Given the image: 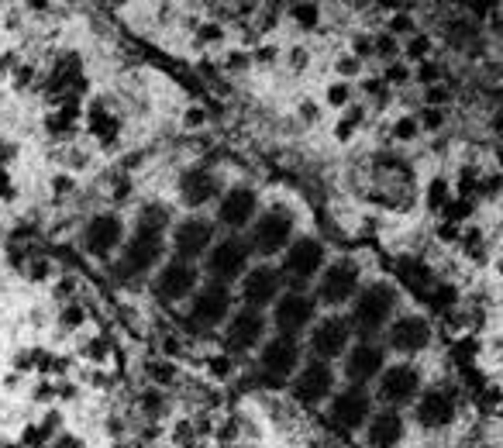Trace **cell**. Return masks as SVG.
Returning a JSON list of instances; mask_svg holds the SVG:
<instances>
[{
    "label": "cell",
    "instance_id": "5b68a950",
    "mask_svg": "<svg viewBox=\"0 0 503 448\" xmlns=\"http://www.w3.org/2000/svg\"><path fill=\"white\" fill-rule=\"evenodd\" d=\"M324 269V245L317 238H296L287 245V255H283V280H290L294 286L310 283L317 273Z\"/></svg>",
    "mask_w": 503,
    "mask_h": 448
},
{
    "label": "cell",
    "instance_id": "603a6c76",
    "mask_svg": "<svg viewBox=\"0 0 503 448\" xmlns=\"http://www.w3.org/2000/svg\"><path fill=\"white\" fill-rule=\"evenodd\" d=\"M366 442L369 448H397L404 438V417L397 410H379L366 421Z\"/></svg>",
    "mask_w": 503,
    "mask_h": 448
},
{
    "label": "cell",
    "instance_id": "d6a6232c",
    "mask_svg": "<svg viewBox=\"0 0 503 448\" xmlns=\"http://www.w3.org/2000/svg\"><path fill=\"white\" fill-rule=\"evenodd\" d=\"M427 52H431V39H427V35H418V39H411V45H407V55H411L414 62L427 59Z\"/></svg>",
    "mask_w": 503,
    "mask_h": 448
},
{
    "label": "cell",
    "instance_id": "d6986e66",
    "mask_svg": "<svg viewBox=\"0 0 503 448\" xmlns=\"http://www.w3.org/2000/svg\"><path fill=\"white\" fill-rule=\"evenodd\" d=\"M259 214V197L252 186H231L221 194V204H217V221L228 224V228H245L255 221Z\"/></svg>",
    "mask_w": 503,
    "mask_h": 448
},
{
    "label": "cell",
    "instance_id": "8992f818",
    "mask_svg": "<svg viewBox=\"0 0 503 448\" xmlns=\"http://www.w3.org/2000/svg\"><path fill=\"white\" fill-rule=\"evenodd\" d=\"M359 293V266L348 262V259H338L328 269H321V280H317V300L324 307H341L348 300H355Z\"/></svg>",
    "mask_w": 503,
    "mask_h": 448
},
{
    "label": "cell",
    "instance_id": "e0dca14e",
    "mask_svg": "<svg viewBox=\"0 0 503 448\" xmlns=\"http://www.w3.org/2000/svg\"><path fill=\"white\" fill-rule=\"evenodd\" d=\"M121 242H125V224H121L118 214H97L83 231L86 252L97 255V259H107Z\"/></svg>",
    "mask_w": 503,
    "mask_h": 448
},
{
    "label": "cell",
    "instance_id": "bcb514c9",
    "mask_svg": "<svg viewBox=\"0 0 503 448\" xmlns=\"http://www.w3.org/2000/svg\"><path fill=\"white\" fill-rule=\"evenodd\" d=\"M441 121H445V114H441V111H431V107L424 111V128H431V131H434V128H441Z\"/></svg>",
    "mask_w": 503,
    "mask_h": 448
},
{
    "label": "cell",
    "instance_id": "e7e4bbea",
    "mask_svg": "<svg viewBox=\"0 0 503 448\" xmlns=\"http://www.w3.org/2000/svg\"><path fill=\"white\" fill-rule=\"evenodd\" d=\"M59 448H83V445H76L73 438H59Z\"/></svg>",
    "mask_w": 503,
    "mask_h": 448
},
{
    "label": "cell",
    "instance_id": "ffe728a7",
    "mask_svg": "<svg viewBox=\"0 0 503 448\" xmlns=\"http://www.w3.org/2000/svg\"><path fill=\"white\" fill-rule=\"evenodd\" d=\"M210 242H214V224L210 221H200V217H190L176 228L172 235V245H176V255L183 262H193L197 255H207Z\"/></svg>",
    "mask_w": 503,
    "mask_h": 448
},
{
    "label": "cell",
    "instance_id": "8fae6325",
    "mask_svg": "<svg viewBox=\"0 0 503 448\" xmlns=\"http://www.w3.org/2000/svg\"><path fill=\"white\" fill-rule=\"evenodd\" d=\"M348 345H352V325H348V318H324L310 331V352H314L317 362L331 366V359L345 355Z\"/></svg>",
    "mask_w": 503,
    "mask_h": 448
},
{
    "label": "cell",
    "instance_id": "11a10c76",
    "mask_svg": "<svg viewBox=\"0 0 503 448\" xmlns=\"http://www.w3.org/2000/svg\"><path fill=\"white\" fill-rule=\"evenodd\" d=\"M69 190H73V179H69V176H59V179H55V194H69Z\"/></svg>",
    "mask_w": 503,
    "mask_h": 448
},
{
    "label": "cell",
    "instance_id": "7a4b0ae2",
    "mask_svg": "<svg viewBox=\"0 0 503 448\" xmlns=\"http://www.w3.org/2000/svg\"><path fill=\"white\" fill-rule=\"evenodd\" d=\"M249 248L259 255H276L294 242V214L287 207H269L266 214H259L252 221V238Z\"/></svg>",
    "mask_w": 503,
    "mask_h": 448
},
{
    "label": "cell",
    "instance_id": "4fadbf2b",
    "mask_svg": "<svg viewBox=\"0 0 503 448\" xmlns=\"http://www.w3.org/2000/svg\"><path fill=\"white\" fill-rule=\"evenodd\" d=\"M283 293V276L280 269L273 266H255L242 276V300L249 311H262V307H273Z\"/></svg>",
    "mask_w": 503,
    "mask_h": 448
},
{
    "label": "cell",
    "instance_id": "2e32d148",
    "mask_svg": "<svg viewBox=\"0 0 503 448\" xmlns=\"http://www.w3.org/2000/svg\"><path fill=\"white\" fill-rule=\"evenodd\" d=\"M369 417H373V400H369L366 390L348 386V390L335 393V400H331V424H335V428L355 431V428H362Z\"/></svg>",
    "mask_w": 503,
    "mask_h": 448
},
{
    "label": "cell",
    "instance_id": "9a60e30c",
    "mask_svg": "<svg viewBox=\"0 0 503 448\" xmlns=\"http://www.w3.org/2000/svg\"><path fill=\"white\" fill-rule=\"evenodd\" d=\"M383 369H386V352H383V345L359 341L355 348L345 352V376H348V383L359 386V390H362L366 383L379 379Z\"/></svg>",
    "mask_w": 503,
    "mask_h": 448
},
{
    "label": "cell",
    "instance_id": "6f0895ef",
    "mask_svg": "<svg viewBox=\"0 0 503 448\" xmlns=\"http://www.w3.org/2000/svg\"><path fill=\"white\" fill-rule=\"evenodd\" d=\"M45 276H48V266H45V262H35V266H32V280H45Z\"/></svg>",
    "mask_w": 503,
    "mask_h": 448
},
{
    "label": "cell",
    "instance_id": "3957f363",
    "mask_svg": "<svg viewBox=\"0 0 503 448\" xmlns=\"http://www.w3.org/2000/svg\"><path fill=\"white\" fill-rule=\"evenodd\" d=\"M300 366V341L290 334H276L269 341H262L259 352V369H262V383L266 386H283Z\"/></svg>",
    "mask_w": 503,
    "mask_h": 448
},
{
    "label": "cell",
    "instance_id": "4dcf8cb0",
    "mask_svg": "<svg viewBox=\"0 0 503 448\" xmlns=\"http://www.w3.org/2000/svg\"><path fill=\"white\" fill-rule=\"evenodd\" d=\"M445 204H448V183H445V179H434L431 190H427V207H431V210H441Z\"/></svg>",
    "mask_w": 503,
    "mask_h": 448
},
{
    "label": "cell",
    "instance_id": "d590c367",
    "mask_svg": "<svg viewBox=\"0 0 503 448\" xmlns=\"http://www.w3.org/2000/svg\"><path fill=\"white\" fill-rule=\"evenodd\" d=\"M352 52H355V59L362 62L366 55H373V39H369V35H355V41H352Z\"/></svg>",
    "mask_w": 503,
    "mask_h": 448
},
{
    "label": "cell",
    "instance_id": "e575fe53",
    "mask_svg": "<svg viewBox=\"0 0 503 448\" xmlns=\"http://www.w3.org/2000/svg\"><path fill=\"white\" fill-rule=\"evenodd\" d=\"M393 135H397L400 142H411V138L418 135V121H414V118H404V121H397V128H393Z\"/></svg>",
    "mask_w": 503,
    "mask_h": 448
},
{
    "label": "cell",
    "instance_id": "f907efd6",
    "mask_svg": "<svg viewBox=\"0 0 503 448\" xmlns=\"http://www.w3.org/2000/svg\"><path fill=\"white\" fill-rule=\"evenodd\" d=\"M228 66H231V69H242V66H249V55H242V52H231V55H228Z\"/></svg>",
    "mask_w": 503,
    "mask_h": 448
},
{
    "label": "cell",
    "instance_id": "60d3db41",
    "mask_svg": "<svg viewBox=\"0 0 503 448\" xmlns=\"http://www.w3.org/2000/svg\"><path fill=\"white\" fill-rule=\"evenodd\" d=\"M345 100H348V86H345V83H335V86L328 90V104H331V107H341Z\"/></svg>",
    "mask_w": 503,
    "mask_h": 448
},
{
    "label": "cell",
    "instance_id": "db71d44e",
    "mask_svg": "<svg viewBox=\"0 0 503 448\" xmlns=\"http://www.w3.org/2000/svg\"><path fill=\"white\" fill-rule=\"evenodd\" d=\"M273 59H276V48H273V45H262V48H259V62H273Z\"/></svg>",
    "mask_w": 503,
    "mask_h": 448
},
{
    "label": "cell",
    "instance_id": "ba28073f",
    "mask_svg": "<svg viewBox=\"0 0 503 448\" xmlns=\"http://www.w3.org/2000/svg\"><path fill=\"white\" fill-rule=\"evenodd\" d=\"M314 314H317V300L300 290L280 293V300L273 304V321L280 327V334H290V338H296L300 331L314 325Z\"/></svg>",
    "mask_w": 503,
    "mask_h": 448
},
{
    "label": "cell",
    "instance_id": "44dd1931",
    "mask_svg": "<svg viewBox=\"0 0 503 448\" xmlns=\"http://www.w3.org/2000/svg\"><path fill=\"white\" fill-rule=\"evenodd\" d=\"M390 345L404 355H414V352H424L431 345V325L418 318V314H407V318H397L390 325Z\"/></svg>",
    "mask_w": 503,
    "mask_h": 448
},
{
    "label": "cell",
    "instance_id": "f546056e",
    "mask_svg": "<svg viewBox=\"0 0 503 448\" xmlns=\"http://www.w3.org/2000/svg\"><path fill=\"white\" fill-rule=\"evenodd\" d=\"M359 124H362V107H352V111L338 121V138H341V142H348V138H352V131H355Z\"/></svg>",
    "mask_w": 503,
    "mask_h": 448
},
{
    "label": "cell",
    "instance_id": "94428289",
    "mask_svg": "<svg viewBox=\"0 0 503 448\" xmlns=\"http://www.w3.org/2000/svg\"><path fill=\"white\" fill-rule=\"evenodd\" d=\"M455 235H459L455 224H441V238H455Z\"/></svg>",
    "mask_w": 503,
    "mask_h": 448
},
{
    "label": "cell",
    "instance_id": "f6af8a7d",
    "mask_svg": "<svg viewBox=\"0 0 503 448\" xmlns=\"http://www.w3.org/2000/svg\"><path fill=\"white\" fill-rule=\"evenodd\" d=\"M438 76H441V69H438V66H431V62H424V66H420V73H418L420 83H434Z\"/></svg>",
    "mask_w": 503,
    "mask_h": 448
},
{
    "label": "cell",
    "instance_id": "6da1fadb",
    "mask_svg": "<svg viewBox=\"0 0 503 448\" xmlns=\"http://www.w3.org/2000/svg\"><path fill=\"white\" fill-rule=\"evenodd\" d=\"M393 307H397V293L393 286L386 283H369L366 290L355 293V304H352V321L362 334H373L379 327L393 318Z\"/></svg>",
    "mask_w": 503,
    "mask_h": 448
},
{
    "label": "cell",
    "instance_id": "484cf974",
    "mask_svg": "<svg viewBox=\"0 0 503 448\" xmlns=\"http://www.w3.org/2000/svg\"><path fill=\"white\" fill-rule=\"evenodd\" d=\"M90 131H93L100 142H114V135H118V118H114V114H107L100 100H97V104H93V111H90Z\"/></svg>",
    "mask_w": 503,
    "mask_h": 448
},
{
    "label": "cell",
    "instance_id": "f5cc1de1",
    "mask_svg": "<svg viewBox=\"0 0 503 448\" xmlns=\"http://www.w3.org/2000/svg\"><path fill=\"white\" fill-rule=\"evenodd\" d=\"M145 407L152 410V414H159V410H163V400H159L156 393H145Z\"/></svg>",
    "mask_w": 503,
    "mask_h": 448
},
{
    "label": "cell",
    "instance_id": "680465c9",
    "mask_svg": "<svg viewBox=\"0 0 503 448\" xmlns=\"http://www.w3.org/2000/svg\"><path fill=\"white\" fill-rule=\"evenodd\" d=\"M28 80H32V66H25V69H18V80H14V83H18V86H25V83H28Z\"/></svg>",
    "mask_w": 503,
    "mask_h": 448
},
{
    "label": "cell",
    "instance_id": "7bdbcfd3",
    "mask_svg": "<svg viewBox=\"0 0 503 448\" xmlns=\"http://www.w3.org/2000/svg\"><path fill=\"white\" fill-rule=\"evenodd\" d=\"M359 66H362V62H359L355 55H345V59L338 62V73H341V76H355V73H359Z\"/></svg>",
    "mask_w": 503,
    "mask_h": 448
},
{
    "label": "cell",
    "instance_id": "f1b7e54d",
    "mask_svg": "<svg viewBox=\"0 0 503 448\" xmlns=\"http://www.w3.org/2000/svg\"><path fill=\"white\" fill-rule=\"evenodd\" d=\"M317 18H321V7H317V4H296L294 7V21L300 28H307V32L317 25Z\"/></svg>",
    "mask_w": 503,
    "mask_h": 448
},
{
    "label": "cell",
    "instance_id": "b9f144b4",
    "mask_svg": "<svg viewBox=\"0 0 503 448\" xmlns=\"http://www.w3.org/2000/svg\"><path fill=\"white\" fill-rule=\"evenodd\" d=\"M149 372L156 376V383H172V376H176V372H172V366H163V362H152V366H149Z\"/></svg>",
    "mask_w": 503,
    "mask_h": 448
},
{
    "label": "cell",
    "instance_id": "681fc988",
    "mask_svg": "<svg viewBox=\"0 0 503 448\" xmlns=\"http://www.w3.org/2000/svg\"><path fill=\"white\" fill-rule=\"evenodd\" d=\"M411 28H414L411 14H397V18H393V32H411Z\"/></svg>",
    "mask_w": 503,
    "mask_h": 448
},
{
    "label": "cell",
    "instance_id": "d4e9b609",
    "mask_svg": "<svg viewBox=\"0 0 503 448\" xmlns=\"http://www.w3.org/2000/svg\"><path fill=\"white\" fill-rule=\"evenodd\" d=\"M400 280H404V286H407L411 293H418L420 300H424V297H427V290L434 286L431 269H427L424 262H418V259H404V262H400Z\"/></svg>",
    "mask_w": 503,
    "mask_h": 448
},
{
    "label": "cell",
    "instance_id": "03108f58",
    "mask_svg": "<svg viewBox=\"0 0 503 448\" xmlns=\"http://www.w3.org/2000/svg\"><path fill=\"white\" fill-rule=\"evenodd\" d=\"M4 156H7V149H4V145H0V163H4Z\"/></svg>",
    "mask_w": 503,
    "mask_h": 448
},
{
    "label": "cell",
    "instance_id": "ee69618b",
    "mask_svg": "<svg viewBox=\"0 0 503 448\" xmlns=\"http://www.w3.org/2000/svg\"><path fill=\"white\" fill-rule=\"evenodd\" d=\"M21 442H25V445H28V448H42L45 435H42V431H39V428H28V431L21 435Z\"/></svg>",
    "mask_w": 503,
    "mask_h": 448
},
{
    "label": "cell",
    "instance_id": "1f68e13d",
    "mask_svg": "<svg viewBox=\"0 0 503 448\" xmlns=\"http://www.w3.org/2000/svg\"><path fill=\"white\" fill-rule=\"evenodd\" d=\"M441 214H445V221H448V224H459V221H465V217L472 214V201H459V204H445V207H441Z\"/></svg>",
    "mask_w": 503,
    "mask_h": 448
},
{
    "label": "cell",
    "instance_id": "9c48e42d",
    "mask_svg": "<svg viewBox=\"0 0 503 448\" xmlns=\"http://www.w3.org/2000/svg\"><path fill=\"white\" fill-rule=\"evenodd\" d=\"M159 259H163V231H152V228L138 224L131 242L125 245V255H121V276H142Z\"/></svg>",
    "mask_w": 503,
    "mask_h": 448
},
{
    "label": "cell",
    "instance_id": "836d02e7",
    "mask_svg": "<svg viewBox=\"0 0 503 448\" xmlns=\"http://www.w3.org/2000/svg\"><path fill=\"white\" fill-rule=\"evenodd\" d=\"M373 52L383 55V59H393V55H397V41H393V35H379V39L373 41Z\"/></svg>",
    "mask_w": 503,
    "mask_h": 448
},
{
    "label": "cell",
    "instance_id": "30bf717a",
    "mask_svg": "<svg viewBox=\"0 0 503 448\" xmlns=\"http://www.w3.org/2000/svg\"><path fill=\"white\" fill-rule=\"evenodd\" d=\"M331 390H335V372H331L328 362H317V359H310L307 366L300 369V376L290 383L294 400L296 404H303V407L324 404V400L331 397Z\"/></svg>",
    "mask_w": 503,
    "mask_h": 448
},
{
    "label": "cell",
    "instance_id": "6125c7cd",
    "mask_svg": "<svg viewBox=\"0 0 503 448\" xmlns=\"http://www.w3.org/2000/svg\"><path fill=\"white\" fill-rule=\"evenodd\" d=\"M294 66H307V52H303V48L294 52Z\"/></svg>",
    "mask_w": 503,
    "mask_h": 448
},
{
    "label": "cell",
    "instance_id": "7dc6e473",
    "mask_svg": "<svg viewBox=\"0 0 503 448\" xmlns=\"http://www.w3.org/2000/svg\"><path fill=\"white\" fill-rule=\"evenodd\" d=\"M221 35H224L221 25H204L200 28V41H221Z\"/></svg>",
    "mask_w": 503,
    "mask_h": 448
},
{
    "label": "cell",
    "instance_id": "91938a15",
    "mask_svg": "<svg viewBox=\"0 0 503 448\" xmlns=\"http://www.w3.org/2000/svg\"><path fill=\"white\" fill-rule=\"evenodd\" d=\"M204 121V111H186V124H200Z\"/></svg>",
    "mask_w": 503,
    "mask_h": 448
},
{
    "label": "cell",
    "instance_id": "4316f807",
    "mask_svg": "<svg viewBox=\"0 0 503 448\" xmlns=\"http://www.w3.org/2000/svg\"><path fill=\"white\" fill-rule=\"evenodd\" d=\"M438 314H448L452 307H455V300H459V293H455V286H448V283H438V286H431L427 290V297H424Z\"/></svg>",
    "mask_w": 503,
    "mask_h": 448
},
{
    "label": "cell",
    "instance_id": "ac0fdd59",
    "mask_svg": "<svg viewBox=\"0 0 503 448\" xmlns=\"http://www.w3.org/2000/svg\"><path fill=\"white\" fill-rule=\"evenodd\" d=\"M262 338H266V318H262V311L242 307L238 314H231L228 331H224V341H228L231 352H249L255 345H262Z\"/></svg>",
    "mask_w": 503,
    "mask_h": 448
},
{
    "label": "cell",
    "instance_id": "cb8c5ba5",
    "mask_svg": "<svg viewBox=\"0 0 503 448\" xmlns=\"http://www.w3.org/2000/svg\"><path fill=\"white\" fill-rule=\"evenodd\" d=\"M217 190H221V183L214 179V172H207V169H190L179 179V201L186 207H204L207 201L217 197Z\"/></svg>",
    "mask_w": 503,
    "mask_h": 448
},
{
    "label": "cell",
    "instance_id": "ab89813d",
    "mask_svg": "<svg viewBox=\"0 0 503 448\" xmlns=\"http://www.w3.org/2000/svg\"><path fill=\"white\" fill-rule=\"evenodd\" d=\"M445 100H448V90H445V86H431V90H427V107H431V111H441Z\"/></svg>",
    "mask_w": 503,
    "mask_h": 448
},
{
    "label": "cell",
    "instance_id": "7402d4cb",
    "mask_svg": "<svg viewBox=\"0 0 503 448\" xmlns=\"http://www.w3.org/2000/svg\"><path fill=\"white\" fill-rule=\"evenodd\" d=\"M418 421L424 428L438 431V428H448L455 421V397L452 390H427L424 397L418 400Z\"/></svg>",
    "mask_w": 503,
    "mask_h": 448
},
{
    "label": "cell",
    "instance_id": "f35d334b",
    "mask_svg": "<svg viewBox=\"0 0 503 448\" xmlns=\"http://www.w3.org/2000/svg\"><path fill=\"white\" fill-rule=\"evenodd\" d=\"M472 355H476V341H472V338L455 345V359H459V366H469V362H472Z\"/></svg>",
    "mask_w": 503,
    "mask_h": 448
},
{
    "label": "cell",
    "instance_id": "277c9868",
    "mask_svg": "<svg viewBox=\"0 0 503 448\" xmlns=\"http://www.w3.org/2000/svg\"><path fill=\"white\" fill-rule=\"evenodd\" d=\"M249 255H252V248L242 238H224V242L210 245L207 248L210 283L228 286V283H235V280H242L245 269H249Z\"/></svg>",
    "mask_w": 503,
    "mask_h": 448
},
{
    "label": "cell",
    "instance_id": "816d5d0a",
    "mask_svg": "<svg viewBox=\"0 0 503 448\" xmlns=\"http://www.w3.org/2000/svg\"><path fill=\"white\" fill-rule=\"evenodd\" d=\"M176 438L186 445V442H193V424H179V431H176Z\"/></svg>",
    "mask_w": 503,
    "mask_h": 448
},
{
    "label": "cell",
    "instance_id": "74e56055",
    "mask_svg": "<svg viewBox=\"0 0 503 448\" xmlns=\"http://www.w3.org/2000/svg\"><path fill=\"white\" fill-rule=\"evenodd\" d=\"M228 372H231V359H228V355H214V359H210V376H214V379H224Z\"/></svg>",
    "mask_w": 503,
    "mask_h": 448
},
{
    "label": "cell",
    "instance_id": "c3c4849f",
    "mask_svg": "<svg viewBox=\"0 0 503 448\" xmlns=\"http://www.w3.org/2000/svg\"><path fill=\"white\" fill-rule=\"evenodd\" d=\"M407 76H411V73H407L404 66H390V69H386V83H404Z\"/></svg>",
    "mask_w": 503,
    "mask_h": 448
},
{
    "label": "cell",
    "instance_id": "8d00e7d4",
    "mask_svg": "<svg viewBox=\"0 0 503 448\" xmlns=\"http://www.w3.org/2000/svg\"><path fill=\"white\" fill-rule=\"evenodd\" d=\"M83 318H86L83 307H66L59 321H62V327H80V325H83Z\"/></svg>",
    "mask_w": 503,
    "mask_h": 448
},
{
    "label": "cell",
    "instance_id": "7c38bea8",
    "mask_svg": "<svg viewBox=\"0 0 503 448\" xmlns=\"http://www.w3.org/2000/svg\"><path fill=\"white\" fill-rule=\"evenodd\" d=\"M197 283H200V273L193 269V262L172 259L156 276V297L166 300V304H179V300H186V297L197 293Z\"/></svg>",
    "mask_w": 503,
    "mask_h": 448
},
{
    "label": "cell",
    "instance_id": "9f6ffc18",
    "mask_svg": "<svg viewBox=\"0 0 503 448\" xmlns=\"http://www.w3.org/2000/svg\"><path fill=\"white\" fill-rule=\"evenodd\" d=\"M0 197H14V190H11V179H7V172L0 169Z\"/></svg>",
    "mask_w": 503,
    "mask_h": 448
},
{
    "label": "cell",
    "instance_id": "5bb4252c",
    "mask_svg": "<svg viewBox=\"0 0 503 448\" xmlns=\"http://www.w3.org/2000/svg\"><path fill=\"white\" fill-rule=\"evenodd\" d=\"M228 314H231V293H228V286L207 283L193 293V304H190V321L193 325L217 327L228 321Z\"/></svg>",
    "mask_w": 503,
    "mask_h": 448
},
{
    "label": "cell",
    "instance_id": "52a82bcc",
    "mask_svg": "<svg viewBox=\"0 0 503 448\" xmlns=\"http://www.w3.org/2000/svg\"><path fill=\"white\" fill-rule=\"evenodd\" d=\"M420 393V372L407 362L400 366H386L379 372V386H376V397L386 404V407H407L414 404Z\"/></svg>",
    "mask_w": 503,
    "mask_h": 448
},
{
    "label": "cell",
    "instance_id": "be15d7a7",
    "mask_svg": "<svg viewBox=\"0 0 503 448\" xmlns=\"http://www.w3.org/2000/svg\"><path fill=\"white\" fill-rule=\"evenodd\" d=\"M303 118H310V121L317 118V111H314V104H310V100H303Z\"/></svg>",
    "mask_w": 503,
    "mask_h": 448
},
{
    "label": "cell",
    "instance_id": "83f0119b",
    "mask_svg": "<svg viewBox=\"0 0 503 448\" xmlns=\"http://www.w3.org/2000/svg\"><path fill=\"white\" fill-rule=\"evenodd\" d=\"M138 224H142V228H152V231H166L169 210H166V207H159V204H149L145 210H142Z\"/></svg>",
    "mask_w": 503,
    "mask_h": 448
}]
</instances>
